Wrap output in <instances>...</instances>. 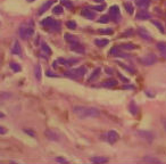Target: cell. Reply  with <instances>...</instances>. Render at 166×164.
Returning <instances> with one entry per match:
<instances>
[{
    "label": "cell",
    "instance_id": "6da1fadb",
    "mask_svg": "<svg viewBox=\"0 0 166 164\" xmlns=\"http://www.w3.org/2000/svg\"><path fill=\"white\" fill-rule=\"evenodd\" d=\"M73 113L80 119H93L100 116V110L90 106H74Z\"/></svg>",
    "mask_w": 166,
    "mask_h": 164
},
{
    "label": "cell",
    "instance_id": "7a4b0ae2",
    "mask_svg": "<svg viewBox=\"0 0 166 164\" xmlns=\"http://www.w3.org/2000/svg\"><path fill=\"white\" fill-rule=\"evenodd\" d=\"M34 33V24L32 21L28 23H24L18 30V34L23 40H28Z\"/></svg>",
    "mask_w": 166,
    "mask_h": 164
},
{
    "label": "cell",
    "instance_id": "3957f363",
    "mask_svg": "<svg viewBox=\"0 0 166 164\" xmlns=\"http://www.w3.org/2000/svg\"><path fill=\"white\" fill-rule=\"evenodd\" d=\"M41 24H42L44 28H50L51 31H59L60 30V23L57 22V21H55V19L51 18V17H47V18H44L43 21L41 22Z\"/></svg>",
    "mask_w": 166,
    "mask_h": 164
},
{
    "label": "cell",
    "instance_id": "277c9868",
    "mask_svg": "<svg viewBox=\"0 0 166 164\" xmlns=\"http://www.w3.org/2000/svg\"><path fill=\"white\" fill-rule=\"evenodd\" d=\"M85 72H87L85 67H78V69H71L68 72H66V75L69 76V78H73V79H78V78H83Z\"/></svg>",
    "mask_w": 166,
    "mask_h": 164
},
{
    "label": "cell",
    "instance_id": "5b68a950",
    "mask_svg": "<svg viewBox=\"0 0 166 164\" xmlns=\"http://www.w3.org/2000/svg\"><path fill=\"white\" fill-rule=\"evenodd\" d=\"M157 62L156 56L153 54L148 55V56H144L143 58H141V63L146 65V66H150V65H153V64Z\"/></svg>",
    "mask_w": 166,
    "mask_h": 164
},
{
    "label": "cell",
    "instance_id": "8992f818",
    "mask_svg": "<svg viewBox=\"0 0 166 164\" xmlns=\"http://www.w3.org/2000/svg\"><path fill=\"white\" fill-rule=\"evenodd\" d=\"M106 137H107V140H108L110 144H114V142H116L117 140H118L119 135L116 132V131H114V130H110V131L107 132Z\"/></svg>",
    "mask_w": 166,
    "mask_h": 164
},
{
    "label": "cell",
    "instance_id": "52a82bcc",
    "mask_svg": "<svg viewBox=\"0 0 166 164\" xmlns=\"http://www.w3.org/2000/svg\"><path fill=\"white\" fill-rule=\"evenodd\" d=\"M135 18L140 19V21H144V19H150L151 18V14L148 13L146 9L139 10L138 13H137V15H135Z\"/></svg>",
    "mask_w": 166,
    "mask_h": 164
},
{
    "label": "cell",
    "instance_id": "ba28073f",
    "mask_svg": "<svg viewBox=\"0 0 166 164\" xmlns=\"http://www.w3.org/2000/svg\"><path fill=\"white\" fill-rule=\"evenodd\" d=\"M109 16L112 17V19L117 22V18H119V7L118 6H112L109 8Z\"/></svg>",
    "mask_w": 166,
    "mask_h": 164
},
{
    "label": "cell",
    "instance_id": "9c48e42d",
    "mask_svg": "<svg viewBox=\"0 0 166 164\" xmlns=\"http://www.w3.org/2000/svg\"><path fill=\"white\" fill-rule=\"evenodd\" d=\"M137 135H139L141 138L146 139V140H148V141H153V139L155 138V136H153V132H150V131H146V130L138 131V132H137Z\"/></svg>",
    "mask_w": 166,
    "mask_h": 164
},
{
    "label": "cell",
    "instance_id": "30bf717a",
    "mask_svg": "<svg viewBox=\"0 0 166 164\" xmlns=\"http://www.w3.org/2000/svg\"><path fill=\"white\" fill-rule=\"evenodd\" d=\"M55 1H56V0H48V1H46V3L40 7V9H39V15H42L44 12H47V10L50 8V6H53V3H55Z\"/></svg>",
    "mask_w": 166,
    "mask_h": 164
},
{
    "label": "cell",
    "instance_id": "8fae6325",
    "mask_svg": "<svg viewBox=\"0 0 166 164\" xmlns=\"http://www.w3.org/2000/svg\"><path fill=\"white\" fill-rule=\"evenodd\" d=\"M138 34L140 35L141 38L143 39V40H147V41H150L151 40V37L149 34V32L143 28H138Z\"/></svg>",
    "mask_w": 166,
    "mask_h": 164
},
{
    "label": "cell",
    "instance_id": "7c38bea8",
    "mask_svg": "<svg viewBox=\"0 0 166 164\" xmlns=\"http://www.w3.org/2000/svg\"><path fill=\"white\" fill-rule=\"evenodd\" d=\"M12 53L15 55H18V56L22 55V48H21V44H19L18 41L14 42V46L12 47Z\"/></svg>",
    "mask_w": 166,
    "mask_h": 164
},
{
    "label": "cell",
    "instance_id": "4fadbf2b",
    "mask_svg": "<svg viewBox=\"0 0 166 164\" xmlns=\"http://www.w3.org/2000/svg\"><path fill=\"white\" fill-rule=\"evenodd\" d=\"M137 6L141 9H147L150 6V0H137Z\"/></svg>",
    "mask_w": 166,
    "mask_h": 164
},
{
    "label": "cell",
    "instance_id": "5bb4252c",
    "mask_svg": "<svg viewBox=\"0 0 166 164\" xmlns=\"http://www.w3.org/2000/svg\"><path fill=\"white\" fill-rule=\"evenodd\" d=\"M82 16H84V17H87L88 19H93L94 17H96V14H94V12H92L90 9H83L82 10Z\"/></svg>",
    "mask_w": 166,
    "mask_h": 164
},
{
    "label": "cell",
    "instance_id": "9a60e30c",
    "mask_svg": "<svg viewBox=\"0 0 166 164\" xmlns=\"http://www.w3.org/2000/svg\"><path fill=\"white\" fill-rule=\"evenodd\" d=\"M78 59H73V58H71V59H64V58H59V59H58V63H62L63 65H66V66H71V65L78 63Z\"/></svg>",
    "mask_w": 166,
    "mask_h": 164
},
{
    "label": "cell",
    "instance_id": "2e32d148",
    "mask_svg": "<svg viewBox=\"0 0 166 164\" xmlns=\"http://www.w3.org/2000/svg\"><path fill=\"white\" fill-rule=\"evenodd\" d=\"M44 135H46V136H47L48 138L50 139V140H56V141H57V140L59 139L58 135H57V133L55 132L53 130H47V131L44 132Z\"/></svg>",
    "mask_w": 166,
    "mask_h": 164
},
{
    "label": "cell",
    "instance_id": "e0dca14e",
    "mask_svg": "<svg viewBox=\"0 0 166 164\" xmlns=\"http://www.w3.org/2000/svg\"><path fill=\"white\" fill-rule=\"evenodd\" d=\"M157 48H158L159 53L162 54V56L166 57V44L165 42H158V44H157Z\"/></svg>",
    "mask_w": 166,
    "mask_h": 164
},
{
    "label": "cell",
    "instance_id": "ac0fdd59",
    "mask_svg": "<svg viewBox=\"0 0 166 164\" xmlns=\"http://www.w3.org/2000/svg\"><path fill=\"white\" fill-rule=\"evenodd\" d=\"M41 74H42V72H41V65L40 64H37L34 67V75H35V79L38 80V81L41 80Z\"/></svg>",
    "mask_w": 166,
    "mask_h": 164
},
{
    "label": "cell",
    "instance_id": "d6986e66",
    "mask_svg": "<svg viewBox=\"0 0 166 164\" xmlns=\"http://www.w3.org/2000/svg\"><path fill=\"white\" fill-rule=\"evenodd\" d=\"M71 49L74 51H78V53H80V54H82V53H84V48L82 47L81 44H78V42L76 44H72V47H71Z\"/></svg>",
    "mask_w": 166,
    "mask_h": 164
},
{
    "label": "cell",
    "instance_id": "ffe728a7",
    "mask_svg": "<svg viewBox=\"0 0 166 164\" xmlns=\"http://www.w3.org/2000/svg\"><path fill=\"white\" fill-rule=\"evenodd\" d=\"M94 44H97L98 47H105L109 44V41L107 39H97V40H94Z\"/></svg>",
    "mask_w": 166,
    "mask_h": 164
},
{
    "label": "cell",
    "instance_id": "44dd1931",
    "mask_svg": "<svg viewBox=\"0 0 166 164\" xmlns=\"http://www.w3.org/2000/svg\"><path fill=\"white\" fill-rule=\"evenodd\" d=\"M91 162H93V163H106V162H108V158L107 157H100V156H96V157L91 158Z\"/></svg>",
    "mask_w": 166,
    "mask_h": 164
},
{
    "label": "cell",
    "instance_id": "7402d4cb",
    "mask_svg": "<svg viewBox=\"0 0 166 164\" xmlns=\"http://www.w3.org/2000/svg\"><path fill=\"white\" fill-rule=\"evenodd\" d=\"M117 85V81L116 80H113V79H110V80H107V81H105L103 83V87H109V88H112V87H115V85Z\"/></svg>",
    "mask_w": 166,
    "mask_h": 164
},
{
    "label": "cell",
    "instance_id": "603a6c76",
    "mask_svg": "<svg viewBox=\"0 0 166 164\" xmlns=\"http://www.w3.org/2000/svg\"><path fill=\"white\" fill-rule=\"evenodd\" d=\"M142 161L146 162V163H160V161L158 160V158L151 157V156H146Z\"/></svg>",
    "mask_w": 166,
    "mask_h": 164
},
{
    "label": "cell",
    "instance_id": "cb8c5ba5",
    "mask_svg": "<svg viewBox=\"0 0 166 164\" xmlns=\"http://www.w3.org/2000/svg\"><path fill=\"white\" fill-rule=\"evenodd\" d=\"M99 74H100V69H96L93 71V73H92V75L89 78V82H92L94 81V80L97 79L98 76H99Z\"/></svg>",
    "mask_w": 166,
    "mask_h": 164
},
{
    "label": "cell",
    "instance_id": "d4e9b609",
    "mask_svg": "<svg viewBox=\"0 0 166 164\" xmlns=\"http://www.w3.org/2000/svg\"><path fill=\"white\" fill-rule=\"evenodd\" d=\"M128 107H130V110H131V113L133 114V115H137V114H138V106L134 104V101H131Z\"/></svg>",
    "mask_w": 166,
    "mask_h": 164
},
{
    "label": "cell",
    "instance_id": "484cf974",
    "mask_svg": "<svg viewBox=\"0 0 166 164\" xmlns=\"http://www.w3.org/2000/svg\"><path fill=\"white\" fill-rule=\"evenodd\" d=\"M124 7H125L126 12H128L130 15H131V14H133V10H134V8H133V6H132L131 3H124Z\"/></svg>",
    "mask_w": 166,
    "mask_h": 164
},
{
    "label": "cell",
    "instance_id": "4316f807",
    "mask_svg": "<svg viewBox=\"0 0 166 164\" xmlns=\"http://www.w3.org/2000/svg\"><path fill=\"white\" fill-rule=\"evenodd\" d=\"M10 69H13L14 72H19L21 71V66H19V64L15 63V62H12V63L9 64Z\"/></svg>",
    "mask_w": 166,
    "mask_h": 164
},
{
    "label": "cell",
    "instance_id": "83f0119b",
    "mask_svg": "<svg viewBox=\"0 0 166 164\" xmlns=\"http://www.w3.org/2000/svg\"><path fill=\"white\" fill-rule=\"evenodd\" d=\"M112 19V17H110L109 15H106V16H103V17H100V18L98 19V23H103V24H106V23H108Z\"/></svg>",
    "mask_w": 166,
    "mask_h": 164
},
{
    "label": "cell",
    "instance_id": "f1b7e54d",
    "mask_svg": "<svg viewBox=\"0 0 166 164\" xmlns=\"http://www.w3.org/2000/svg\"><path fill=\"white\" fill-rule=\"evenodd\" d=\"M121 47H122L124 50H133V49H135V46L132 44H122Z\"/></svg>",
    "mask_w": 166,
    "mask_h": 164
},
{
    "label": "cell",
    "instance_id": "f546056e",
    "mask_svg": "<svg viewBox=\"0 0 166 164\" xmlns=\"http://www.w3.org/2000/svg\"><path fill=\"white\" fill-rule=\"evenodd\" d=\"M41 49H42V51H43V53H46L47 55H51L50 48H49V46H48L47 44H42V46H41Z\"/></svg>",
    "mask_w": 166,
    "mask_h": 164
},
{
    "label": "cell",
    "instance_id": "4dcf8cb0",
    "mask_svg": "<svg viewBox=\"0 0 166 164\" xmlns=\"http://www.w3.org/2000/svg\"><path fill=\"white\" fill-rule=\"evenodd\" d=\"M60 3H62V5H63L64 7L69 8V9L73 7V3L72 1H69V0H60Z\"/></svg>",
    "mask_w": 166,
    "mask_h": 164
},
{
    "label": "cell",
    "instance_id": "1f68e13d",
    "mask_svg": "<svg viewBox=\"0 0 166 164\" xmlns=\"http://www.w3.org/2000/svg\"><path fill=\"white\" fill-rule=\"evenodd\" d=\"M63 7L62 6H56V7H53V14H56V15H60V14H63Z\"/></svg>",
    "mask_w": 166,
    "mask_h": 164
},
{
    "label": "cell",
    "instance_id": "d6a6232c",
    "mask_svg": "<svg viewBox=\"0 0 166 164\" xmlns=\"http://www.w3.org/2000/svg\"><path fill=\"white\" fill-rule=\"evenodd\" d=\"M66 26L69 30H74V28H76V23L74 21H68V22H66Z\"/></svg>",
    "mask_w": 166,
    "mask_h": 164
},
{
    "label": "cell",
    "instance_id": "836d02e7",
    "mask_svg": "<svg viewBox=\"0 0 166 164\" xmlns=\"http://www.w3.org/2000/svg\"><path fill=\"white\" fill-rule=\"evenodd\" d=\"M110 55H113V56H118L119 55V48L117 46H115L114 48H112V50L109 51Z\"/></svg>",
    "mask_w": 166,
    "mask_h": 164
},
{
    "label": "cell",
    "instance_id": "e575fe53",
    "mask_svg": "<svg viewBox=\"0 0 166 164\" xmlns=\"http://www.w3.org/2000/svg\"><path fill=\"white\" fill-rule=\"evenodd\" d=\"M99 33L100 34H113V30L112 28H106V30H99Z\"/></svg>",
    "mask_w": 166,
    "mask_h": 164
},
{
    "label": "cell",
    "instance_id": "d590c367",
    "mask_svg": "<svg viewBox=\"0 0 166 164\" xmlns=\"http://www.w3.org/2000/svg\"><path fill=\"white\" fill-rule=\"evenodd\" d=\"M65 37H66V40L68 41V42H72V44H76V42H78L75 37H72V35H69V34H66Z\"/></svg>",
    "mask_w": 166,
    "mask_h": 164
},
{
    "label": "cell",
    "instance_id": "8d00e7d4",
    "mask_svg": "<svg viewBox=\"0 0 166 164\" xmlns=\"http://www.w3.org/2000/svg\"><path fill=\"white\" fill-rule=\"evenodd\" d=\"M91 9L98 10V12H103V10L105 9V5H98V6L91 7Z\"/></svg>",
    "mask_w": 166,
    "mask_h": 164
},
{
    "label": "cell",
    "instance_id": "74e56055",
    "mask_svg": "<svg viewBox=\"0 0 166 164\" xmlns=\"http://www.w3.org/2000/svg\"><path fill=\"white\" fill-rule=\"evenodd\" d=\"M153 24H155V25H157V26H158V28H159V30H160V32H164L163 26L160 25V24H159V23H158V22H153Z\"/></svg>",
    "mask_w": 166,
    "mask_h": 164
},
{
    "label": "cell",
    "instance_id": "f35d334b",
    "mask_svg": "<svg viewBox=\"0 0 166 164\" xmlns=\"http://www.w3.org/2000/svg\"><path fill=\"white\" fill-rule=\"evenodd\" d=\"M56 160H57V162H60V163H67V161H66L65 158H62V157H57Z\"/></svg>",
    "mask_w": 166,
    "mask_h": 164
},
{
    "label": "cell",
    "instance_id": "ab89813d",
    "mask_svg": "<svg viewBox=\"0 0 166 164\" xmlns=\"http://www.w3.org/2000/svg\"><path fill=\"white\" fill-rule=\"evenodd\" d=\"M0 132H1V135H5V132H6V130H5V128L3 126H0Z\"/></svg>",
    "mask_w": 166,
    "mask_h": 164
},
{
    "label": "cell",
    "instance_id": "60d3db41",
    "mask_svg": "<svg viewBox=\"0 0 166 164\" xmlns=\"http://www.w3.org/2000/svg\"><path fill=\"white\" fill-rule=\"evenodd\" d=\"M25 132H26V133H28V135H31V136L34 137V133L32 132V131H28V130H25Z\"/></svg>",
    "mask_w": 166,
    "mask_h": 164
},
{
    "label": "cell",
    "instance_id": "b9f144b4",
    "mask_svg": "<svg viewBox=\"0 0 166 164\" xmlns=\"http://www.w3.org/2000/svg\"><path fill=\"white\" fill-rule=\"evenodd\" d=\"M93 1H96V3H101V1H103V0H93Z\"/></svg>",
    "mask_w": 166,
    "mask_h": 164
},
{
    "label": "cell",
    "instance_id": "7bdbcfd3",
    "mask_svg": "<svg viewBox=\"0 0 166 164\" xmlns=\"http://www.w3.org/2000/svg\"><path fill=\"white\" fill-rule=\"evenodd\" d=\"M164 128H165V130H166V121H164Z\"/></svg>",
    "mask_w": 166,
    "mask_h": 164
},
{
    "label": "cell",
    "instance_id": "ee69618b",
    "mask_svg": "<svg viewBox=\"0 0 166 164\" xmlns=\"http://www.w3.org/2000/svg\"><path fill=\"white\" fill-rule=\"evenodd\" d=\"M28 3H33V1H35V0H28Z\"/></svg>",
    "mask_w": 166,
    "mask_h": 164
}]
</instances>
